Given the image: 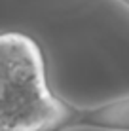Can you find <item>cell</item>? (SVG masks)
<instances>
[{
	"label": "cell",
	"mask_w": 129,
	"mask_h": 131,
	"mask_svg": "<svg viewBox=\"0 0 129 131\" xmlns=\"http://www.w3.org/2000/svg\"><path fill=\"white\" fill-rule=\"evenodd\" d=\"M66 103L50 88L36 40L0 32V131H61Z\"/></svg>",
	"instance_id": "cell-1"
},
{
	"label": "cell",
	"mask_w": 129,
	"mask_h": 131,
	"mask_svg": "<svg viewBox=\"0 0 129 131\" xmlns=\"http://www.w3.org/2000/svg\"><path fill=\"white\" fill-rule=\"evenodd\" d=\"M70 129L129 131V95L110 99L93 106H78L66 103L61 131Z\"/></svg>",
	"instance_id": "cell-2"
},
{
	"label": "cell",
	"mask_w": 129,
	"mask_h": 131,
	"mask_svg": "<svg viewBox=\"0 0 129 131\" xmlns=\"http://www.w3.org/2000/svg\"><path fill=\"white\" fill-rule=\"evenodd\" d=\"M118 2H122L123 6H127V8H129V0H118Z\"/></svg>",
	"instance_id": "cell-3"
}]
</instances>
